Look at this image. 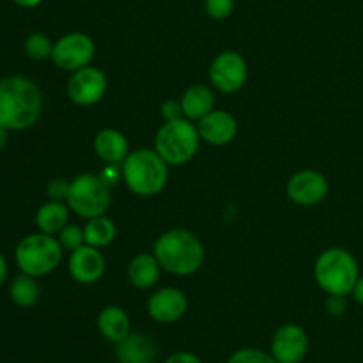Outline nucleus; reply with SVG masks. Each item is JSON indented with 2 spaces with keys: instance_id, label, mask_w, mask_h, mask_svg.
Masks as SVG:
<instances>
[{
  "instance_id": "1",
  "label": "nucleus",
  "mask_w": 363,
  "mask_h": 363,
  "mask_svg": "<svg viewBox=\"0 0 363 363\" xmlns=\"http://www.w3.org/2000/svg\"><path fill=\"white\" fill-rule=\"evenodd\" d=\"M43 112V94L34 80L9 74L0 80V126L23 131L34 126Z\"/></svg>"
},
{
  "instance_id": "2",
  "label": "nucleus",
  "mask_w": 363,
  "mask_h": 363,
  "mask_svg": "<svg viewBox=\"0 0 363 363\" xmlns=\"http://www.w3.org/2000/svg\"><path fill=\"white\" fill-rule=\"evenodd\" d=\"M152 254L165 272L186 277L199 272L204 262V247L194 233L186 229H170L155 241Z\"/></svg>"
},
{
  "instance_id": "3",
  "label": "nucleus",
  "mask_w": 363,
  "mask_h": 363,
  "mask_svg": "<svg viewBox=\"0 0 363 363\" xmlns=\"http://www.w3.org/2000/svg\"><path fill=\"white\" fill-rule=\"evenodd\" d=\"M123 181L140 197H155L169 181V163L155 149H137L130 152L123 163Z\"/></svg>"
},
{
  "instance_id": "4",
  "label": "nucleus",
  "mask_w": 363,
  "mask_h": 363,
  "mask_svg": "<svg viewBox=\"0 0 363 363\" xmlns=\"http://www.w3.org/2000/svg\"><path fill=\"white\" fill-rule=\"evenodd\" d=\"M314 277L318 286L326 294L347 296L353 291L360 272L354 255L346 248L333 247L323 252L314 266Z\"/></svg>"
},
{
  "instance_id": "5",
  "label": "nucleus",
  "mask_w": 363,
  "mask_h": 363,
  "mask_svg": "<svg viewBox=\"0 0 363 363\" xmlns=\"http://www.w3.org/2000/svg\"><path fill=\"white\" fill-rule=\"evenodd\" d=\"M62 245L55 236L45 233L28 234L18 243L14 261L25 275L34 279L50 275L62 262Z\"/></svg>"
},
{
  "instance_id": "6",
  "label": "nucleus",
  "mask_w": 363,
  "mask_h": 363,
  "mask_svg": "<svg viewBox=\"0 0 363 363\" xmlns=\"http://www.w3.org/2000/svg\"><path fill=\"white\" fill-rule=\"evenodd\" d=\"M199 145H201V135L197 126L186 117L165 123L155 138V151L169 165L188 163L197 155Z\"/></svg>"
},
{
  "instance_id": "7",
  "label": "nucleus",
  "mask_w": 363,
  "mask_h": 363,
  "mask_svg": "<svg viewBox=\"0 0 363 363\" xmlns=\"http://www.w3.org/2000/svg\"><path fill=\"white\" fill-rule=\"evenodd\" d=\"M112 194L99 174H80L69 183L66 204L82 218H96L108 211Z\"/></svg>"
},
{
  "instance_id": "8",
  "label": "nucleus",
  "mask_w": 363,
  "mask_h": 363,
  "mask_svg": "<svg viewBox=\"0 0 363 363\" xmlns=\"http://www.w3.org/2000/svg\"><path fill=\"white\" fill-rule=\"evenodd\" d=\"M94 41L87 34L71 32V34L62 35L53 43V52L50 59L59 69L73 73V71L89 66L92 57H94Z\"/></svg>"
},
{
  "instance_id": "9",
  "label": "nucleus",
  "mask_w": 363,
  "mask_h": 363,
  "mask_svg": "<svg viewBox=\"0 0 363 363\" xmlns=\"http://www.w3.org/2000/svg\"><path fill=\"white\" fill-rule=\"evenodd\" d=\"M248 78V66L238 52H222L213 59L209 67L211 85L222 94H234L245 85Z\"/></svg>"
},
{
  "instance_id": "10",
  "label": "nucleus",
  "mask_w": 363,
  "mask_h": 363,
  "mask_svg": "<svg viewBox=\"0 0 363 363\" xmlns=\"http://www.w3.org/2000/svg\"><path fill=\"white\" fill-rule=\"evenodd\" d=\"M108 89L106 74L99 67L85 66L73 71L67 80V96L78 106H91L101 101Z\"/></svg>"
},
{
  "instance_id": "11",
  "label": "nucleus",
  "mask_w": 363,
  "mask_h": 363,
  "mask_svg": "<svg viewBox=\"0 0 363 363\" xmlns=\"http://www.w3.org/2000/svg\"><path fill=\"white\" fill-rule=\"evenodd\" d=\"M308 340L307 332L301 326L284 325L275 332L272 340V357L279 363H300L307 357Z\"/></svg>"
},
{
  "instance_id": "12",
  "label": "nucleus",
  "mask_w": 363,
  "mask_h": 363,
  "mask_svg": "<svg viewBox=\"0 0 363 363\" xmlns=\"http://www.w3.org/2000/svg\"><path fill=\"white\" fill-rule=\"evenodd\" d=\"M328 179L318 170H301L287 183V195L298 206L319 204L328 195Z\"/></svg>"
},
{
  "instance_id": "13",
  "label": "nucleus",
  "mask_w": 363,
  "mask_h": 363,
  "mask_svg": "<svg viewBox=\"0 0 363 363\" xmlns=\"http://www.w3.org/2000/svg\"><path fill=\"white\" fill-rule=\"evenodd\" d=\"M67 269L73 280L84 286L96 284L105 273V257L99 252V248L91 245H82L74 252H71Z\"/></svg>"
},
{
  "instance_id": "14",
  "label": "nucleus",
  "mask_w": 363,
  "mask_h": 363,
  "mask_svg": "<svg viewBox=\"0 0 363 363\" xmlns=\"http://www.w3.org/2000/svg\"><path fill=\"white\" fill-rule=\"evenodd\" d=\"M186 296L183 291L176 289V287H163L151 294V298L147 300V314L151 315V319L163 323V325L179 321L186 314Z\"/></svg>"
},
{
  "instance_id": "15",
  "label": "nucleus",
  "mask_w": 363,
  "mask_h": 363,
  "mask_svg": "<svg viewBox=\"0 0 363 363\" xmlns=\"http://www.w3.org/2000/svg\"><path fill=\"white\" fill-rule=\"evenodd\" d=\"M201 140L211 145H225L234 140L238 133V121L225 110H211L197 124Z\"/></svg>"
},
{
  "instance_id": "16",
  "label": "nucleus",
  "mask_w": 363,
  "mask_h": 363,
  "mask_svg": "<svg viewBox=\"0 0 363 363\" xmlns=\"http://www.w3.org/2000/svg\"><path fill=\"white\" fill-rule=\"evenodd\" d=\"M116 357L119 363H152L158 357V346L145 333H130L116 344Z\"/></svg>"
},
{
  "instance_id": "17",
  "label": "nucleus",
  "mask_w": 363,
  "mask_h": 363,
  "mask_svg": "<svg viewBox=\"0 0 363 363\" xmlns=\"http://www.w3.org/2000/svg\"><path fill=\"white\" fill-rule=\"evenodd\" d=\"M96 156L106 163V165H121L130 155V144L126 137L119 130L105 128L99 131L92 142Z\"/></svg>"
},
{
  "instance_id": "18",
  "label": "nucleus",
  "mask_w": 363,
  "mask_h": 363,
  "mask_svg": "<svg viewBox=\"0 0 363 363\" xmlns=\"http://www.w3.org/2000/svg\"><path fill=\"white\" fill-rule=\"evenodd\" d=\"M98 330L106 340L117 344L130 335V315L117 305H108L98 315Z\"/></svg>"
},
{
  "instance_id": "19",
  "label": "nucleus",
  "mask_w": 363,
  "mask_h": 363,
  "mask_svg": "<svg viewBox=\"0 0 363 363\" xmlns=\"http://www.w3.org/2000/svg\"><path fill=\"white\" fill-rule=\"evenodd\" d=\"M160 269L162 266L155 254H138L128 266V279L137 289H151L160 280Z\"/></svg>"
},
{
  "instance_id": "20",
  "label": "nucleus",
  "mask_w": 363,
  "mask_h": 363,
  "mask_svg": "<svg viewBox=\"0 0 363 363\" xmlns=\"http://www.w3.org/2000/svg\"><path fill=\"white\" fill-rule=\"evenodd\" d=\"M181 106L188 121H201L215 110V94L206 85H191L181 98Z\"/></svg>"
},
{
  "instance_id": "21",
  "label": "nucleus",
  "mask_w": 363,
  "mask_h": 363,
  "mask_svg": "<svg viewBox=\"0 0 363 363\" xmlns=\"http://www.w3.org/2000/svg\"><path fill=\"white\" fill-rule=\"evenodd\" d=\"M69 220V206L62 201H50L43 204L35 213V225L39 233L59 234Z\"/></svg>"
},
{
  "instance_id": "22",
  "label": "nucleus",
  "mask_w": 363,
  "mask_h": 363,
  "mask_svg": "<svg viewBox=\"0 0 363 363\" xmlns=\"http://www.w3.org/2000/svg\"><path fill=\"white\" fill-rule=\"evenodd\" d=\"M9 296H11V301H13L14 305H18V307L30 308L39 301V296H41V287H39V284L35 282L34 277L21 273V275H18L16 279L11 282Z\"/></svg>"
},
{
  "instance_id": "23",
  "label": "nucleus",
  "mask_w": 363,
  "mask_h": 363,
  "mask_svg": "<svg viewBox=\"0 0 363 363\" xmlns=\"http://www.w3.org/2000/svg\"><path fill=\"white\" fill-rule=\"evenodd\" d=\"M84 236H85V245H91V247L103 248L108 247L117 236V229L113 220L106 218L105 215L96 216L91 218L84 227Z\"/></svg>"
},
{
  "instance_id": "24",
  "label": "nucleus",
  "mask_w": 363,
  "mask_h": 363,
  "mask_svg": "<svg viewBox=\"0 0 363 363\" xmlns=\"http://www.w3.org/2000/svg\"><path fill=\"white\" fill-rule=\"evenodd\" d=\"M23 50L30 59L34 60H45L48 57H52L53 52V43L43 32H32L25 38L23 41Z\"/></svg>"
},
{
  "instance_id": "25",
  "label": "nucleus",
  "mask_w": 363,
  "mask_h": 363,
  "mask_svg": "<svg viewBox=\"0 0 363 363\" xmlns=\"http://www.w3.org/2000/svg\"><path fill=\"white\" fill-rule=\"evenodd\" d=\"M57 240L62 245L64 250L74 252L77 248H80L82 245H85L84 229H80L78 225H69V223H67V225L59 233V238H57Z\"/></svg>"
},
{
  "instance_id": "26",
  "label": "nucleus",
  "mask_w": 363,
  "mask_h": 363,
  "mask_svg": "<svg viewBox=\"0 0 363 363\" xmlns=\"http://www.w3.org/2000/svg\"><path fill=\"white\" fill-rule=\"evenodd\" d=\"M227 363H279V362H277L272 354L264 353V351L247 347V350L236 351Z\"/></svg>"
},
{
  "instance_id": "27",
  "label": "nucleus",
  "mask_w": 363,
  "mask_h": 363,
  "mask_svg": "<svg viewBox=\"0 0 363 363\" xmlns=\"http://www.w3.org/2000/svg\"><path fill=\"white\" fill-rule=\"evenodd\" d=\"M204 7L213 20H225L233 14L234 0H206Z\"/></svg>"
},
{
  "instance_id": "28",
  "label": "nucleus",
  "mask_w": 363,
  "mask_h": 363,
  "mask_svg": "<svg viewBox=\"0 0 363 363\" xmlns=\"http://www.w3.org/2000/svg\"><path fill=\"white\" fill-rule=\"evenodd\" d=\"M67 191H69V183L66 179H52L46 186V194L52 201H66Z\"/></svg>"
},
{
  "instance_id": "29",
  "label": "nucleus",
  "mask_w": 363,
  "mask_h": 363,
  "mask_svg": "<svg viewBox=\"0 0 363 363\" xmlns=\"http://www.w3.org/2000/svg\"><path fill=\"white\" fill-rule=\"evenodd\" d=\"M162 117L165 119V123H170V121L183 119V106H181V101H176V99H167L162 105Z\"/></svg>"
},
{
  "instance_id": "30",
  "label": "nucleus",
  "mask_w": 363,
  "mask_h": 363,
  "mask_svg": "<svg viewBox=\"0 0 363 363\" xmlns=\"http://www.w3.org/2000/svg\"><path fill=\"white\" fill-rule=\"evenodd\" d=\"M326 311L332 315H342L347 311L346 296H337V294H328L326 300Z\"/></svg>"
},
{
  "instance_id": "31",
  "label": "nucleus",
  "mask_w": 363,
  "mask_h": 363,
  "mask_svg": "<svg viewBox=\"0 0 363 363\" xmlns=\"http://www.w3.org/2000/svg\"><path fill=\"white\" fill-rule=\"evenodd\" d=\"M99 177H101V179L110 186V184H116L117 181L123 179V170H121V167L117 165H106L105 169L99 172Z\"/></svg>"
},
{
  "instance_id": "32",
  "label": "nucleus",
  "mask_w": 363,
  "mask_h": 363,
  "mask_svg": "<svg viewBox=\"0 0 363 363\" xmlns=\"http://www.w3.org/2000/svg\"><path fill=\"white\" fill-rule=\"evenodd\" d=\"M163 363H202L201 358L194 353H188V351H179V353L170 354Z\"/></svg>"
},
{
  "instance_id": "33",
  "label": "nucleus",
  "mask_w": 363,
  "mask_h": 363,
  "mask_svg": "<svg viewBox=\"0 0 363 363\" xmlns=\"http://www.w3.org/2000/svg\"><path fill=\"white\" fill-rule=\"evenodd\" d=\"M351 294H353V300L357 301V303L363 305V275L358 277V280H357V284H354Z\"/></svg>"
},
{
  "instance_id": "34",
  "label": "nucleus",
  "mask_w": 363,
  "mask_h": 363,
  "mask_svg": "<svg viewBox=\"0 0 363 363\" xmlns=\"http://www.w3.org/2000/svg\"><path fill=\"white\" fill-rule=\"evenodd\" d=\"M7 272H9V269H7V261H6V257L2 255V252H0V286L6 282Z\"/></svg>"
},
{
  "instance_id": "35",
  "label": "nucleus",
  "mask_w": 363,
  "mask_h": 363,
  "mask_svg": "<svg viewBox=\"0 0 363 363\" xmlns=\"http://www.w3.org/2000/svg\"><path fill=\"white\" fill-rule=\"evenodd\" d=\"M16 6L25 7V9H32V7H38L43 0H13Z\"/></svg>"
},
{
  "instance_id": "36",
  "label": "nucleus",
  "mask_w": 363,
  "mask_h": 363,
  "mask_svg": "<svg viewBox=\"0 0 363 363\" xmlns=\"http://www.w3.org/2000/svg\"><path fill=\"white\" fill-rule=\"evenodd\" d=\"M7 137H9V131H7L6 128L0 126V152H2L4 149H6V145H7Z\"/></svg>"
}]
</instances>
